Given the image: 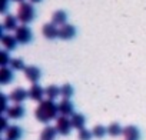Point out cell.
Instances as JSON below:
<instances>
[{
    "label": "cell",
    "instance_id": "cb8c5ba5",
    "mask_svg": "<svg viewBox=\"0 0 146 140\" xmlns=\"http://www.w3.org/2000/svg\"><path fill=\"white\" fill-rule=\"evenodd\" d=\"M10 66H12L13 70H25V69H26L25 61H23V59H20V57L12 59V60H10Z\"/></svg>",
    "mask_w": 146,
    "mask_h": 140
},
{
    "label": "cell",
    "instance_id": "9c48e42d",
    "mask_svg": "<svg viewBox=\"0 0 146 140\" xmlns=\"http://www.w3.org/2000/svg\"><path fill=\"white\" fill-rule=\"evenodd\" d=\"M25 113H26V110H25V107H23L22 104H13V106H10V107L7 109L6 116H7L9 119L17 120V119H22V117L25 116Z\"/></svg>",
    "mask_w": 146,
    "mask_h": 140
},
{
    "label": "cell",
    "instance_id": "8fae6325",
    "mask_svg": "<svg viewBox=\"0 0 146 140\" xmlns=\"http://www.w3.org/2000/svg\"><path fill=\"white\" fill-rule=\"evenodd\" d=\"M42 33H43V36H44L46 39H50V40L59 37V29H57V26L53 24V23H46V24L42 27Z\"/></svg>",
    "mask_w": 146,
    "mask_h": 140
},
{
    "label": "cell",
    "instance_id": "44dd1931",
    "mask_svg": "<svg viewBox=\"0 0 146 140\" xmlns=\"http://www.w3.org/2000/svg\"><path fill=\"white\" fill-rule=\"evenodd\" d=\"M108 134H110L112 137H117V136L123 134V129L119 123H110L108 126Z\"/></svg>",
    "mask_w": 146,
    "mask_h": 140
},
{
    "label": "cell",
    "instance_id": "9a60e30c",
    "mask_svg": "<svg viewBox=\"0 0 146 140\" xmlns=\"http://www.w3.org/2000/svg\"><path fill=\"white\" fill-rule=\"evenodd\" d=\"M13 79H15L13 70L9 69V67H2V70H0V83L2 85H9Z\"/></svg>",
    "mask_w": 146,
    "mask_h": 140
},
{
    "label": "cell",
    "instance_id": "f546056e",
    "mask_svg": "<svg viewBox=\"0 0 146 140\" xmlns=\"http://www.w3.org/2000/svg\"><path fill=\"white\" fill-rule=\"evenodd\" d=\"M30 2H32V3H40L42 0H30Z\"/></svg>",
    "mask_w": 146,
    "mask_h": 140
},
{
    "label": "cell",
    "instance_id": "484cf974",
    "mask_svg": "<svg viewBox=\"0 0 146 140\" xmlns=\"http://www.w3.org/2000/svg\"><path fill=\"white\" fill-rule=\"evenodd\" d=\"M92 136H93V133H92L90 130H88V129H82V130H79V133H78L79 140H90Z\"/></svg>",
    "mask_w": 146,
    "mask_h": 140
},
{
    "label": "cell",
    "instance_id": "e0dca14e",
    "mask_svg": "<svg viewBox=\"0 0 146 140\" xmlns=\"http://www.w3.org/2000/svg\"><path fill=\"white\" fill-rule=\"evenodd\" d=\"M17 17H15L13 15H6L5 20H3V29L5 30H17Z\"/></svg>",
    "mask_w": 146,
    "mask_h": 140
},
{
    "label": "cell",
    "instance_id": "ffe728a7",
    "mask_svg": "<svg viewBox=\"0 0 146 140\" xmlns=\"http://www.w3.org/2000/svg\"><path fill=\"white\" fill-rule=\"evenodd\" d=\"M44 94H46V97H47L49 100H54V99H57L59 96H62V94H60V87H57V86H54V85H50V86H47V87L44 89Z\"/></svg>",
    "mask_w": 146,
    "mask_h": 140
},
{
    "label": "cell",
    "instance_id": "5bb4252c",
    "mask_svg": "<svg viewBox=\"0 0 146 140\" xmlns=\"http://www.w3.org/2000/svg\"><path fill=\"white\" fill-rule=\"evenodd\" d=\"M72 124H73V129H78V130H82L85 129V124H86V117L82 114V113H75L72 117Z\"/></svg>",
    "mask_w": 146,
    "mask_h": 140
},
{
    "label": "cell",
    "instance_id": "8992f818",
    "mask_svg": "<svg viewBox=\"0 0 146 140\" xmlns=\"http://www.w3.org/2000/svg\"><path fill=\"white\" fill-rule=\"evenodd\" d=\"M59 113L60 116H66V117H72L73 114H75V107H73V103L69 100V99H63L59 102Z\"/></svg>",
    "mask_w": 146,
    "mask_h": 140
},
{
    "label": "cell",
    "instance_id": "603a6c76",
    "mask_svg": "<svg viewBox=\"0 0 146 140\" xmlns=\"http://www.w3.org/2000/svg\"><path fill=\"white\" fill-rule=\"evenodd\" d=\"M73 93H75V90H73V86L69 85V83H66V85H63V86L60 87V94H62L63 99H70V97L73 96Z\"/></svg>",
    "mask_w": 146,
    "mask_h": 140
},
{
    "label": "cell",
    "instance_id": "277c9868",
    "mask_svg": "<svg viewBox=\"0 0 146 140\" xmlns=\"http://www.w3.org/2000/svg\"><path fill=\"white\" fill-rule=\"evenodd\" d=\"M15 37H16L17 43L27 44V43L32 40V30H30L26 24H22V26H19V27H17Z\"/></svg>",
    "mask_w": 146,
    "mask_h": 140
},
{
    "label": "cell",
    "instance_id": "83f0119b",
    "mask_svg": "<svg viewBox=\"0 0 146 140\" xmlns=\"http://www.w3.org/2000/svg\"><path fill=\"white\" fill-rule=\"evenodd\" d=\"M0 99H2V113H6V112H7V109L10 107V106H7V100H10V99H7L3 93L0 94Z\"/></svg>",
    "mask_w": 146,
    "mask_h": 140
},
{
    "label": "cell",
    "instance_id": "6da1fadb",
    "mask_svg": "<svg viewBox=\"0 0 146 140\" xmlns=\"http://www.w3.org/2000/svg\"><path fill=\"white\" fill-rule=\"evenodd\" d=\"M57 113H59V106L54 103V100H49V99L40 102L37 109L35 110L36 119L40 123H44V124H47L52 120H56Z\"/></svg>",
    "mask_w": 146,
    "mask_h": 140
},
{
    "label": "cell",
    "instance_id": "7a4b0ae2",
    "mask_svg": "<svg viewBox=\"0 0 146 140\" xmlns=\"http://www.w3.org/2000/svg\"><path fill=\"white\" fill-rule=\"evenodd\" d=\"M36 16V12H35V7L32 6V3H20L19 5V9H17V19L23 23V24H29L30 22H33Z\"/></svg>",
    "mask_w": 146,
    "mask_h": 140
},
{
    "label": "cell",
    "instance_id": "30bf717a",
    "mask_svg": "<svg viewBox=\"0 0 146 140\" xmlns=\"http://www.w3.org/2000/svg\"><path fill=\"white\" fill-rule=\"evenodd\" d=\"M76 36V29L72 24H64L59 29V37L63 40H70Z\"/></svg>",
    "mask_w": 146,
    "mask_h": 140
},
{
    "label": "cell",
    "instance_id": "52a82bcc",
    "mask_svg": "<svg viewBox=\"0 0 146 140\" xmlns=\"http://www.w3.org/2000/svg\"><path fill=\"white\" fill-rule=\"evenodd\" d=\"M40 75H42V73H40V69H39L37 66H27V67L25 69V76H26V79H27L29 82H32L33 85L39 82Z\"/></svg>",
    "mask_w": 146,
    "mask_h": 140
},
{
    "label": "cell",
    "instance_id": "d6986e66",
    "mask_svg": "<svg viewBox=\"0 0 146 140\" xmlns=\"http://www.w3.org/2000/svg\"><path fill=\"white\" fill-rule=\"evenodd\" d=\"M2 44L5 46L6 50H15L16 46H17V40H16V37L12 36V34H5V36L2 37Z\"/></svg>",
    "mask_w": 146,
    "mask_h": 140
},
{
    "label": "cell",
    "instance_id": "4316f807",
    "mask_svg": "<svg viewBox=\"0 0 146 140\" xmlns=\"http://www.w3.org/2000/svg\"><path fill=\"white\" fill-rule=\"evenodd\" d=\"M7 120H9V117H7V116H2V120H0V122H2V123H0V130L5 131V133H6V131H7V129L10 127Z\"/></svg>",
    "mask_w": 146,
    "mask_h": 140
},
{
    "label": "cell",
    "instance_id": "4fadbf2b",
    "mask_svg": "<svg viewBox=\"0 0 146 140\" xmlns=\"http://www.w3.org/2000/svg\"><path fill=\"white\" fill-rule=\"evenodd\" d=\"M22 134H23L22 127L16 126V124H12L6 131V140H20Z\"/></svg>",
    "mask_w": 146,
    "mask_h": 140
},
{
    "label": "cell",
    "instance_id": "5b68a950",
    "mask_svg": "<svg viewBox=\"0 0 146 140\" xmlns=\"http://www.w3.org/2000/svg\"><path fill=\"white\" fill-rule=\"evenodd\" d=\"M27 97H29V90H25L23 87H16V89H13L12 93L9 94V99H10L12 102H15V104L23 103Z\"/></svg>",
    "mask_w": 146,
    "mask_h": 140
},
{
    "label": "cell",
    "instance_id": "d4e9b609",
    "mask_svg": "<svg viewBox=\"0 0 146 140\" xmlns=\"http://www.w3.org/2000/svg\"><path fill=\"white\" fill-rule=\"evenodd\" d=\"M10 57H9V53L7 50H2L0 52V64H2V67H7V64H10Z\"/></svg>",
    "mask_w": 146,
    "mask_h": 140
},
{
    "label": "cell",
    "instance_id": "7402d4cb",
    "mask_svg": "<svg viewBox=\"0 0 146 140\" xmlns=\"http://www.w3.org/2000/svg\"><path fill=\"white\" fill-rule=\"evenodd\" d=\"M92 133H93L95 137L102 139V137H105V136L108 134V127H105L103 124H96V126L92 129Z\"/></svg>",
    "mask_w": 146,
    "mask_h": 140
},
{
    "label": "cell",
    "instance_id": "ba28073f",
    "mask_svg": "<svg viewBox=\"0 0 146 140\" xmlns=\"http://www.w3.org/2000/svg\"><path fill=\"white\" fill-rule=\"evenodd\" d=\"M43 96H44V89L37 83L32 85V87L29 89V99L40 103V102H43Z\"/></svg>",
    "mask_w": 146,
    "mask_h": 140
},
{
    "label": "cell",
    "instance_id": "4dcf8cb0",
    "mask_svg": "<svg viewBox=\"0 0 146 140\" xmlns=\"http://www.w3.org/2000/svg\"><path fill=\"white\" fill-rule=\"evenodd\" d=\"M15 2H17V3H23L25 0H15Z\"/></svg>",
    "mask_w": 146,
    "mask_h": 140
},
{
    "label": "cell",
    "instance_id": "f1b7e54d",
    "mask_svg": "<svg viewBox=\"0 0 146 140\" xmlns=\"http://www.w3.org/2000/svg\"><path fill=\"white\" fill-rule=\"evenodd\" d=\"M7 6H9V0H3V5H2V9H0V12H2L3 15L6 13V10H7Z\"/></svg>",
    "mask_w": 146,
    "mask_h": 140
},
{
    "label": "cell",
    "instance_id": "7c38bea8",
    "mask_svg": "<svg viewBox=\"0 0 146 140\" xmlns=\"http://www.w3.org/2000/svg\"><path fill=\"white\" fill-rule=\"evenodd\" d=\"M125 140H140V131L136 126H126L123 129Z\"/></svg>",
    "mask_w": 146,
    "mask_h": 140
},
{
    "label": "cell",
    "instance_id": "2e32d148",
    "mask_svg": "<svg viewBox=\"0 0 146 140\" xmlns=\"http://www.w3.org/2000/svg\"><path fill=\"white\" fill-rule=\"evenodd\" d=\"M66 20H67V13L64 10H57L52 16V23L56 26H64Z\"/></svg>",
    "mask_w": 146,
    "mask_h": 140
},
{
    "label": "cell",
    "instance_id": "ac0fdd59",
    "mask_svg": "<svg viewBox=\"0 0 146 140\" xmlns=\"http://www.w3.org/2000/svg\"><path fill=\"white\" fill-rule=\"evenodd\" d=\"M56 134H57L56 127L47 124V126L42 130V133H40V140H54V139H56Z\"/></svg>",
    "mask_w": 146,
    "mask_h": 140
},
{
    "label": "cell",
    "instance_id": "3957f363",
    "mask_svg": "<svg viewBox=\"0 0 146 140\" xmlns=\"http://www.w3.org/2000/svg\"><path fill=\"white\" fill-rule=\"evenodd\" d=\"M56 130H57V133H60L62 136H67V134H70V131H72V129H73V124H72V120L69 119V117H66V116H59L57 119H56Z\"/></svg>",
    "mask_w": 146,
    "mask_h": 140
}]
</instances>
